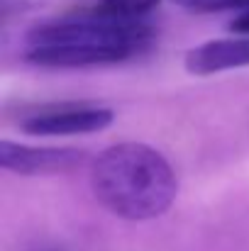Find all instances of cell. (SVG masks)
<instances>
[{"mask_svg":"<svg viewBox=\"0 0 249 251\" xmlns=\"http://www.w3.org/2000/svg\"><path fill=\"white\" fill-rule=\"evenodd\" d=\"M98 202L130 222L157 220L173 205L178 178L162 151L142 142H120L90 164Z\"/></svg>","mask_w":249,"mask_h":251,"instance_id":"cell-1","label":"cell"},{"mask_svg":"<svg viewBox=\"0 0 249 251\" xmlns=\"http://www.w3.org/2000/svg\"><path fill=\"white\" fill-rule=\"evenodd\" d=\"M154 29L147 20L127 22L95 15L83 10L79 15L49 20L27 32L29 47H52V44H88V47H115L127 51H139L152 42Z\"/></svg>","mask_w":249,"mask_h":251,"instance_id":"cell-2","label":"cell"},{"mask_svg":"<svg viewBox=\"0 0 249 251\" xmlns=\"http://www.w3.org/2000/svg\"><path fill=\"white\" fill-rule=\"evenodd\" d=\"M88 154L71 147H25L10 139L0 144V166L17 176H54L79 168Z\"/></svg>","mask_w":249,"mask_h":251,"instance_id":"cell-3","label":"cell"},{"mask_svg":"<svg viewBox=\"0 0 249 251\" xmlns=\"http://www.w3.org/2000/svg\"><path fill=\"white\" fill-rule=\"evenodd\" d=\"M112 110L98 105H61L22 122V132L32 137H76L93 134L112 122Z\"/></svg>","mask_w":249,"mask_h":251,"instance_id":"cell-4","label":"cell"},{"mask_svg":"<svg viewBox=\"0 0 249 251\" xmlns=\"http://www.w3.org/2000/svg\"><path fill=\"white\" fill-rule=\"evenodd\" d=\"M132 56L127 49L115 47H88V44H52V47H27L25 61L47 69H76L95 64H117Z\"/></svg>","mask_w":249,"mask_h":251,"instance_id":"cell-5","label":"cell"},{"mask_svg":"<svg viewBox=\"0 0 249 251\" xmlns=\"http://www.w3.org/2000/svg\"><path fill=\"white\" fill-rule=\"evenodd\" d=\"M186 71L193 76H213L249 66V37L213 39L186 54Z\"/></svg>","mask_w":249,"mask_h":251,"instance_id":"cell-6","label":"cell"},{"mask_svg":"<svg viewBox=\"0 0 249 251\" xmlns=\"http://www.w3.org/2000/svg\"><path fill=\"white\" fill-rule=\"evenodd\" d=\"M159 2L162 0H98L90 7V12L103 15V17H112V20L137 22V20H147V15Z\"/></svg>","mask_w":249,"mask_h":251,"instance_id":"cell-7","label":"cell"},{"mask_svg":"<svg viewBox=\"0 0 249 251\" xmlns=\"http://www.w3.org/2000/svg\"><path fill=\"white\" fill-rule=\"evenodd\" d=\"M176 2L193 12H222V10H232L237 0H176Z\"/></svg>","mask_w":249,"mask_h":251,"instance_id":"cell-8","label":"cell"},{"mask_svg":"<svg viewBox=\"0 0 249 251\" xmlns=\"http://www.w3.org/2000/svg\"><path fill=\"white\" fill-rule=\"evenodd\" d=\"M32 5V0H0V12H2V20H10L15 12H22Z\"/></svg>","mask_w":249,"mask_h":251,"instance_id":"cell-9","label":"cell"},{"mask_svg":"<svg viewBox=\"0 0 249 251\" xmlns=\"http://www.w3.org/2000/svg\"><path fill=\"white\" fill-rule=\"evenodd\" d=\"M230 32H235L240 37H249V10L235 15V20L230 22Z\"/></svg>","mask_w":249,"mask_h":251,"instance_id":"cell-10","label":"cell"},{"mask_svg":"<svg viewBox=\"0 0 249 251\" xmlns=\"http://www.w3.org/2000/svg\"><path fill=\"white\" fill-rule=\"evenodd\" d=\"M42 251H56V249H42Z\"/></svg>","mask_w":249,"mask_h":251,"instance_id":"cell-11","label":"cell"}]
</instances>
